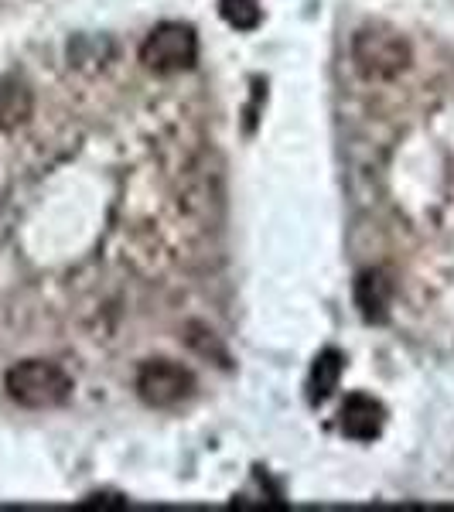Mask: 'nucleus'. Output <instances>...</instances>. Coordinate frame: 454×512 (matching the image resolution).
<instances>
[{"label":"nucleus","mask_w":454,"mask_h":512,"mask_svg":"<svg viewBox=\"0 0 454 512\" xmlns=\"http://www.w3.org/2000/svg\"><path fill=\"white\" fill-rule=\"evenodd\" d=\"M338 427L352 441H376L386 427V407L369 393H352L338 410Z\"/></svg>","instance_id":"5"},{"label":"nucleus","mask_w":454,"mask_h":512,"mask_svg":"<svg viewBox=\"0 0 454 512\" xmlns=\"http://www.w3.org/2000/svg\"><path fill=\"white\" fill-rule=\"evenodd\" d=\"M396 284L386 270H366L356 280V304L366 321H386L390 318V304H393Z\"/></svg>","instance_id":"6"},{"label":"nucleus","mask_w":454,"mask_h":512,"mask_svg":"<svg viewBox=\"0 0 454 512\" xmlns=\"http://www.w3.org/2000/svg\"><path fill=\"white\" fill-rule=\"evenodd\" d=\"M31 89L18 79H0V130H14L31 117Z\"/></svg>","instance_id":"8"},{"label":"nucleus","mask_w":454,"mask_h":512,"mask_svg":"<svg viewBox=\"0 0 454 512\" xmlns=\"http://www.w3.org/2000/svg\"><path fill=\"white\" fill-rule=\"evenodd\" d=\"M137 393L147 407L171 410V407H181L185 400H192L195 376L171 359H151V362H144L137 373Z\"/></svg>","instance_id":"4"},{"label":"nucleus","mask_w":454,"mask_h":512,"mask_svg":"<svg viewBox=\"0 0 454 512\" xmlns=\"http://www.w3.org/2000/svg\"><path fill=\"white\" fill-rule=\"evenodd\" d=\"M352 62L366 79H396L410 65V45L393 28L373 24L352 38Z\"/></svg>","instance_id":"2"},{"label":"nucleus","mask_w":454,"mask_h":512,"mask_svg":"<svg viewBox=\"0 0 454 512\" xmlns=\"http://www.w3.org/2000/svg\"><path fill=\"white\" fill-rule=\"evenodd\" d=\"M4 390L14 403H21L28 410H52L62 407L72 396V376L65 373L59 362L24 359L18 366L7 369Z\"/></svg>","instance_id":"1"},{"label":"nucleus","mask_w":454,"mask_h":512,"mask_svg":"<svg viewBox=\"0 0 454 512\" xmlns=\"http://www.w3.org/2000/svg\"><path fill=\"white\" fill-rule=\"evenodd\" d=\"M222 18L239 31H253L260 24L257 0H222Z\"/></svg>","instance_id":"9"},{"label":"nucleus","mask_w":454,"mask_h":512,"mask_svg":"<svg viewBox=\"0 0 454 512\" xmlns=\"http://www.w3.org/2000/svg\"><path fill=\"white\" fill-rule=\"evenodd\" d=\"M345 359L338 349H325L311 366V379H308V400L311 403H325L328 396L338 390V379H342Z\"/></svg>","instance_id":"7"},{"label":"nucleus","mask_w":454,"mask_h":512,"mask_svg":"<svg viewBox=\"0 0 454 512\" xmlns=\"http://www.w3.org/2000/svg\"><path fill=\"white\" fill-rule=\"evenodd\" d=\"M198 59V38L188 24L181 21H164L147 35L140 45V62L158 76H175V72L192 69Z\"/></svg>","instance_id":"3"}]
</instances>
